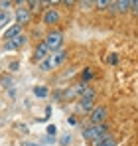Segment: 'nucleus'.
<instances>
[{
	"label": "nucleus",
	"instance_id": "f03ea898",
	"mask_svg": "<svg viewBox=\"0 0 138 146\" xmlns=\"http://www.w3.org/2000/svg\"><path fill=\"white\" fill-rule=\"evenodd\" d=\"M109 132V128L105 124H91L83 130V138L85 140H91V142H97L99 138H103L105 134Z\"/></svg>",
	"mask_w": 138,
	"mask_h": 146
},
{
	"label": "nucleus",
	"instance_id": "393cba45",
	"mask_svg": "<svg viewBox=\"0 0 138 146\" xmlns=\"http://www.w3.org/2000/svg\"><path fill=\"white\" fill-rule=\"evenodd\" d=\"M18 67H20V65H18V61H12V63H10V69H12V71H16Z\"/></svg>",
	"mask_w": 138,
	"mask_h": 146
},
{
	"label": "nucleus",
	"instance_id": "9b49d317",
	"mask_svg": "<svg viewBox=\"0 0 138 146\" xmlns=\"http://www.w3.org/2000/svg\"><path fill=\"white\" fill-rule=\"evenodd\" d=\"M57 22H59V12L53 10V8H49L46 14H44V24L53 26V24H57Z\"/></svg>",
	"mask_w": 138,
	"mask_h": 146
},
{
	"label": "nucleus",
	"instance_id": "2eb2a0df",
	"mask_svg": "<svg viewBox=\"0 0 138 146\" xmlns=\"http://www.w3.org/2000/svg\"><path fill=\"white\" fill-rule=\"evenodd\" d=\"M8 24H10V14L2 10V12H0V30H2V28H6Z\"/></svg>",
	"mask_w": 138,
	"mask_h": 146
},
{
	"label": "nucleus",
	"instance_id": "412c9836",
	"mask_svg": "<svg viewBox=\"0 0 138 146\" xmlns=\"http://www.w3.org/2000/svg\"><path fill=\"white\" fill-rule=\"evenodd\" d=\"M55 132H57V126H55V124H49V126H47V134L55 136Z\"/></svg>",
	"mask_w": 138,
	"mask_h": 146
},
{
	"label": "nucleus",
	"instance_id": "6e6552de",
	"mask_svg": "<svg viewBox=\"0 0 138 146\" xmlns=\"http://www.w3.org/2000/svg\"><path fill=\"white\" fill-rule=\"evenodd\" d=\"M26 42H28V38L26 36H18V38H14V40H10V42H4V51H14V49H20L22 46H26Z\"/></svg>",
	"mask_w": 138,
	"mask_h": 146
},
{
	"label": "nucleus",
	"instance_id": "a878e982",
	"mask_svg": "<svg viewBox=\"0 0 138 146\" xmlns=\"http://www.w3.org/2000/svg\"><path fill=\"white\" fill-rule=\"evenodd\" d=\"M132 12L138 14V0H136V2H132Z\"/></svg>",
	"mask_w": 138,
	"mask_h": 146
},
{
	"label": "nucleus",
	"instance_id": "f8f14e48",
	"mask_svg": "<svg viewBox=\"0 0 138 146\" xmlns=\"http://www.w3.org/2000/svg\"><path fill=\"white\" fill-rule=\"evenodd\" d=\"M132 8V2L130 0H118V2H111V10L115 12V10H118V12H128Z\"/></svg>",
	"mask_w": 138,
	"mask_h": 146
},
{
	"label": "nucleus",
	"instance_id": "b1692460",
	"mask_svg": "<svg viewBox=\"0 0 138 146\" xmlns=\"http://www.w3.org/2000/svg\"><path fill=\"white\" fill-rule=\"evenodd\" d=\"M20 146H42V144H38V142H20Z\"/></svg>",
	"mask_w": 138,
	"mask_h": 146
},
{
	"label": "nucleus",
	"instance_id": "aec40b11",
	"mask_svg": "<svg viewBox=\"0 0 138 146\" xmlns=\"http://www.w3.org/2000/svg\"><path fill=\"white\" fill-rule=\"evenodd\" d=\"M95 6H99V8H107V6H111V2H109V0H99V2H95Z\"/></svg>",
	"mask_w": 138,
	"mask_h": 146
},
{
	"label": "nucleus",
	"instance_id": "4be33fe9",
	"mask_svg": "<svg viewBox=\"0 0 138 146\" xmlns=\"http://www.w3.org/2000/svg\"><path fill=\"white\" fill-rule=\"evenodd\" d=\"M10 6H12V2H8V0L6 2H0V8H4V12H8L6 8H10Z\"/></svg>",
	"mask_w": 138,
	"mask_h": 146
},
{
	"label": "nucleus",
	"instance_id": "ddd939ff",
	"mask_svg": "<svg viewBox=\"0 0 138 146\" xmlns=\"http://www.w3.org/2000/svg\"><path fill=\"white\" fill-rule=\"evenodd\" d=\"M93 146H116V140L109 134V132H107L103 138H99L97 142H93Z\"/></svg>",
	"mask_w": 138,
	"mask_h": 146
},
{
	"label": "nucleus",
	"instance_id": "5701e85b",
	"mask_svg": "<svg viewBox=\"0 0 138 146\" xmlns=\"http://www.w3.org/2000/svg\"><path fill=\"white\" fill-rule=\"evenodd\" d=\"M28 6H32V8H40V6H42V2H36V0H32V2H28Z\"/></svg>",
	"mask_w": 138,
	"mask_h": 146
},
{
	"label": "nucleus",
	"instance_id": "423d86ee",
	"mask_svg": "<svg viewBox=\"0 0 138 146\" xmlns=\"http://www.w3.org/2000/svg\"><path fill=\"white\" fill-rule=\"evenodd\" d=\"M85 89H87V83H77V85H73L71 89H65V91L61 93V97L63 99H75L77 95H83Z\"/></svg>",
	"mask_w": 138,
	"mask_h": 146
},
{
	"label": "nucleus",
	"instance_id": "a211bd4d",
	"mask_svg": "<svg viewBox=\"0 0 138 146\" xmlns=\"http://www.w3.org/2000/svg\"><path fill=\"white\" fill-rule=\"evenodd\" d=\"M107 61H109V63H111V65H116V63H118V55H116V53H111V55H109V59H107Z\"/></svg>",
	"mask_w": 138,
	"mask_h": 146
},
{
	"label": "nucleus",
	"instance_id": "7ed1b4c3",
	"mask_svg": "<svg viewBox=\"0 0 138 146\" xmlns=\"http://www.w3.org/2000/svg\"><path fill=\"white\" fill-rule=\"evenodd\" d=\"M97 97V91L93 89V87H87L85 89V93L81 95V103H79V111H83V113H89L93 109V101Z\"/></svg>",
	"mask_w": 138,
	"mask_h": 146
},
{
	"label": "nucleus",
	"instance_id": "6ab92c4d",
	"mask_svg": "<svg viewBox=\"0 0 138 146\" xmlns=\"http://www.w3.org/2000/svg\"><path fill=\"white\" fill-rule=\"evenodd\" d=\"M61 146H67L71 144V134H63V138H61V142H59Z\"/></svg>",
	"mask_w": 138,
	"mask_h": 146
},
{
	"label": "nucleus",
	"instance_id": "f3484780",
	"mask_svg": "<svg viewBox=\"0 0 138 146\" xmlns=\"http://www.w3.org/2000/svg\"><path fill=\"white\" fill-rule=\"evenodd\" d=\"M81 77H83V83H87L89 79H93V69H89V67H87V69L83 71V75H81Z\"/></svg>",
	"mask_w": 138,
	"mask_h": 146
},
{
	"label": "nucleus",
	"instance_id": "f257e3e1",
	"mask_svg": "<svg viewBox=\"0 0 138 146\" xmlns=\"http://www.w3.org/2000/svg\"><path fill=\"white\" fill-rule=\"evenodd\" d=\"M67 59V51H63V49H59V51H51L49 55H47L46 61H42V71H51V69H57L63 61Z\"/></svg>",
	"mask_w": 138,
	"mask_h": 146
},
{
	"label": "nucleus",
	"instance_id": "dca6fc26",
	"mask_svg": "<svg viewBox=\"0 0 138 146\" xmlns=\"http://www.w3.org/2000/svg\"><path fill=\"white\" fill-rule=\"evenodd\" d=\"M0 83H2L4 87H8V89H12V83H14V81H12V77H10V75H2V79H0Z\"/></svg>",
	"mask_w": 138,
	"mask_h": 146
},
{
	"label": "nucleus",
	"instance_id": "9d476101",
	"mask_svg": "<svg viewBox=\"0 0 138 146\" xmlns=\"http://www.w3.org/2000/svg\"><path fill=\"white\" fill-rule=\"evenodd\" d=\"M18 36H22V26L14 24V26H10V28H6V30H4V36H2V40H4V42H10V40L18 38Z\"/></svg>",
	"mask_w": 138,
	"mask_h": 146
},
{
	"label": "nucleus",
	"instance_id": "bb28decb",
	"mask_svg": "<svg viewBox=\"0 0 138 146\" xmlns=\"http://www.w3.org/2000/svg\"><path fill=\"white\" fill-rule=\"evenodd\" d=\"M67 122H69V124H77V121H75V117H69V119H67Z\"/></svg>",
	"mask_w": 138,
	"mask_h": 146
},
{
	"label": "nucleus",
	"instance_id": "0eeeda50",
	"mask_svg": "<svg viewBox=\"0 0 138 146\" xmlns=\"http://www.w3.org/2000/svg\"><path fill=\"white\" fill-rule=\"evenodd\" d=\"M107 119V109L105 107H95L91 111V115H89V121L93 122V124H103V121Z\"/></svg>",
	"mask_w": 138,
	"mask_h": 146
},
{
	"label": "nucleus",
	"instance_id": "1a4fd4ad",
	"mask_svg": "<svg viewBox=\"0 0 138 146\" xmlns=\"http://www.w3.org/2000/svg\"><path fill=\"white\" fill-rule=\"evenodd\" d=\"M49 53H51V51H49V48H47L46 42L38 44V48H36V51H34V61H46Z\"/></svg>",
	"mask_w": 138,
	"mask_h": 146
},
{
	"label": "nucleus",
	"instance_id": "20e7f679",
	"mask_svg": "<svg viewBox=\"0 0 138 146\" xmlns=\"http://www.w3.org/2000/svg\"><path fill=\"white\" fill-rule=\"evenodd\" d=\"M46 44H47V48H49V51H59L61 44H63V34L57 32V30L49 32L46 36Z\"/></svg>",
	"mask_w": 138,
	"mask_h": 146
},
{
	"label": "nucleus",
	"instance_id": "39448f33",
	"mask_svg": "<svg viewBox=\"0 0 138 146\" xmlns=\"http://www.w3.org/2000/svg\"><path fill=\"white\" fill-rule=\"evenodd\" d=\"M30 20H32L30 8H24L22 4H20V8H16V24L18 26H26V24H30Z\"/></svg>",
	"mask_w": 138,
	"mask_h": 146
},
{
	"label": "nucleus",
	"instance_id": "4468645a",
	"mask_svg": "<svg viewBox=\"0 0 138 146\" xmlns=\"http://www.w3.org/2000/svg\"><path fill=\"white\" fill-rule=\"evenodd\" d=\"M34 95L40 97V99H44V97L49 95V89H47V87H42V85H40V87H34Z\"/></svg>",
	"mask_w": 138,
	"mask_h": 146
}]
</instances>
